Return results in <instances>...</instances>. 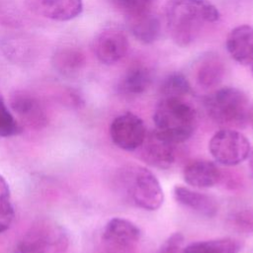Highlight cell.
I'll use <instances>...</instances> for the list:
<instances>
[{
  "label": "cell",
  "mask_w": 253,
  "mask_h": 253,
  "mask_svg": "<svg viewBox=\"0 0 253 253\" xmlns=\"http://www.w3.org/2000/svg\"><path fill=\"white\" fill-rule=\"evenodd\" d=\"M219 17L217 8L208 0H168L164 6L166 30L179 46L193 43Z\"/></svg>",
  "instance_id": "6da1fadb"
},
{
  "label": "cell",
  "mask_w": 253,
  "mask_h": 253,
  "mask_svg": "<svg viewBox=\"0 0 253 253\" xmlns=\"http://www.w3.org/2000/svg\"><path fill=\"white\" fill-rule=\"evenodd\" d=\"M155 130L173 143H182L194 133L197 111L185 98L161 97L153 114Z\"/></svg>",
  "instance_id": "7a4b0ae2"
},
{
  "label": "cell",
  "mask_w": 253,
  "mask_h": 253,
  "mask_svg": "<svg viewBox=\"0 0 253 253\" xmlns=\"http://www.w3.org/2000/svg\"><path fill=\"white\" fill-rule=\"evenodd\" d=\"M204 105L209 117L222 127L243 128L248 124L249 100L237 88H219L205 98Z\"/></svg>",
  "instance_id": "3957f363"
},
{
  "label": "cell",
  "mask_w": 253,
  "mask_h": 253,
  "mask_svg": "<svg viewBox=\"0 0 253 253\" xmlns=\"http://www.w3.org/2000/svg\"><path fill=\"white\" fill-rule=\"evenodd\" d=\"M69 238L65 229L50 220H40L17 242L14 253H64Z\"/></svg>",
  "instance_id": "277c9868"
},
{
  "label": "cell",
  "mask_w": 253,
  "mask_h": 253,
  "mask_svg": "<svg viewBox=\"0 0 253 253\" xmlns=\"http://www.w3.org/2000/svg\"><path fill=\"white\" fill-rule=\"evenodd\" d=\"M209 151L217 163L224 166H235L249 158L251 144L240 131L222 127L211 137Z\"/></svg>",
  "instance_id": "5b68a950"
},
{
  "label": "cell",
  "mask_w": 253,
  "mask_h": 253,
  "mask_svg": "<svg viewBox=\"0 0 253 253\" xmlns=\"http://www.w3.org/2000/svg\"><path fill=\"white\" fill-rule=\"evenodd\" d=\"M131 170L127 190L132 203L145 211L158 210L163 204L164 193L156 176L141 166Z\"/></svg>",
  "instance_id": "8992f818"
},
{
  "label": "cell",
  "mask_w": 253,
  "mask_h": 253,
  "mask_svg": "<svg viewBox=\"0 0 253 253\" xmlns=\"http://www.w3.org/2000/svg\"><path fill=\"white\" fill-rule=\"evenodd\" d=\"M146 128L143 121L132 113H125L116 117L110 126L112 141L121 149L134 151L140 147Z\"/></svg>",
  "instance_id": "52a82bcc"
},
{
  "label": "cell",
  "mask_w": 253,
  "mask_h": 253,
  "mask_svg": "<svg viewBox=\"0 0 253 253\" xmlns=\"http://www.w3.org/2000/svg\"><path fill=\"white\" fill-rule=\"evenodd\" d=\"M128 40L126 33L117 27H107L93 41V51L97 59L107 65L120 61L127 52Z\"/></svg>",
  "instance_id": "ba28073f"
},
{
  "label": "cell",
  "mask_w": 253,
  "mask_h": 253,
  "mask_svg": "<svg viewBox=\"0 0 253 253\" xmlns=\"http://www.w3.org/2000/svg\"><path fill=\"white\" fill-rule=\"evenodd\" d=\"M9 104L13 113L27 126L38 130L47 125L46 112L33 93L23 89L15 90L10 95Z\"/></svg>",
  "instance_id": "9c48e42d"
},
{
  "label": "cell",
  "mask_w": 253,
  "mask_h": 253,
  "mask_svg": "<svg viewBox=\"0 0 253 253\" xmlns=\"http://www.w3.org/2000/svg\"><path fill=\"white\" fill-rule=\"evenodd\" d=\"M141 236L140 229L130 220L114 217L103 230L102 240L111 249L120 253H128L136 247Z\"/></svg>",
  "instance_id": "30bf717a"
},
{
  "label": "cell",
  "mask_w": 253,
  "mask_h": 253,
  "mask_svg": "<svg viewBox=\"0 0 253 253\" xmlns=\"http://www.w3.org/2000/svg\"><path fill=\"white\" fill-rule=\"evenodd\" d=\"M175 145L154 129L146 132L145 138L138 148L139 155L146 164L159 169H167L174 163Z\"/></svg>",
  "instance_id": "8fae6325"
},
{
  "label": "cell",
  "mask_w": 253,
  "mask_h": 253,
  "mask_svg": "<svg viewBox=\"0 0 253 253\" xmlns=\"http://www.w3.org/2000/svg\"><path fill=\"white\" fill-rule=\"evenodd\" d=\"M25 5L37 16L59 22L72 20L83 11L82 0H26Z\"/></svg>",
  "instance_id": "7c38bea8"
},
{
  "label": "cell",
  "mask_w": 253,
  "mask_h": 253,
  "mask_svg": "<svg viewBox=\"0 0 253 253\" xmlns=\"http://www.w3.org/2000/svg\"><path fill=\"white\" fill-rule=\"evenodd\" d=\"M183 177L185 182L194 188H211L216 184H219L221 170L212 161L196 159L185 166Z\"/></svg>",
  "instance_id": "4fadbf2b"
},
{
  "label": "cell",
  "mask_w": 253,
  "mask_h": 253,
  "mask_svg": "<svg viewBox=\"0 0 253 253\" xmlns=\"http://www.w3.org/2000/svg\"><path fill=\"white\" fill-rule=\"evenodd\" d=\"M226 49L239 64L253 63V27L240 25L233 28L226 37Z\"/></svg>",
  "instance_id": "5bb4252c"
},
{
  "label": "cell",
  "mask_w": 253,
  "mask_h": 253,
  "mask_svg": "<svg viewBox=\"0 0 253 253\" xmlns=\"http://www.w3.org/2000/svg\"><path fill=\"white\" fill-rule=\"evenodd\" d=\"M173 195L178 204L202 216L212 217L218 211L217 201L210 195L184 186H175Z\"/></svg>",
  "instance_id": "9a60e30c"
},
{
  "label": "cell",
  "mask_w": 253,
  "mask_h": 253,
  "mask_svg": "<svg viewBox=\"0 0 253 253\" xmlns=\"http://www.w3.org/2000/svg\"><path fill=\"white\" fill-rule=\"evenodd\" d=\"M224 64L218 54L208 52L200 56L195 64V77L204 89H212L220 84L224 76Z\"/></svg>",
  "instance_id": "2e32d148"
},
{
  "label": "cell",
  "mask_w": 253,
  "mask_h": 253,
  "mask_svg": "<svg viewBox=\"0 0 253 253\" xmlns=\"http://www.w3.org/2000/svg\"><path fill=\"white\" fill-rule=\"evenodd\" d=\"M128 28L133 37L142 43L154 42L160 34V22L149 9L126 15Z\"/></svg>",
  "instance_id": "e0dca14e"
},
{
  "label": "cell",
  "mask_w": 253,
  "mask_h": 253,
  "mask_svg": "<svg viewBox=\"0 0 253 253\" xmlns=\"http://www.w3.org/2000/svg\"><path fill=\"white\" fill-rule=\"evenodd\" d=\"M152 83V71L144 64L131 65L124 74L119 88L125 95L136 96L144 93Z\"/></svg>",
  "instance_id": "ac0fdd59"
},
{
  "label": "cell",
  "mask_w": 253,
  "mask_h": 253,
  "mask_svg": "<svg viewBox=\"0 0 253 253\" xmlns=\"http://www.w3.org/2000/svg\"><path fill=\"white\" fill-rule=\"evenodd\" d=\"M243 243L232 237L214 238L193 242L187 245L182 253H239Z\"/></svg>",
  "instance_id": "d6986e66"
},
{
  "label": "cell",
  "mask_w": 253,
  "mask_h": 253,
  "mask_svg": "<svg viewBox=\"0 0 253 253\" xmlns=\"http://www.w3.org/2000/svg\"><path fill=\"white\" fill-rule=\"evenodd\" d=\"M52 64L59 73L73 75L85 65V56L80 49L65 46L55 51L52 56Z\"/></svg>",
  "instance_id": "ffe728a7"
},
{
  "label": "cell",
  "mask_w": 253,
  "mask_h": 253,
  "mask_svg": "<svg viewBox=\"0 0 253 253\" xmlns=\"http://www.w3.org/2000/svg\"><path fill=\"white\" fill-rule=\"evenodd\" d=\"M159 91L161 97L185 98L191 92V85L183 74L174 72L163 79Z\"/></svg>",
  "instance_id": "44dd1931"
},
{
  "label": "cell",
  "mask_w": 253,
  "mask_h": 253,
  "mask_svg": "<svg viewBox=\"0 0 253 253\" xmlns=\"http://www.w3.org/2000/svg\"><path fill=\"white\" fill-rule=\"evenodd\" d=\"M14 215L11 191L7 181L0 174V233L9 229L13 222Z\"/></svg>",
  "instance_id": "7402d4cb"
},
{
  "label": "cell",
  "mask_w": 253,
  "mask_h": 253,
  "mask_svg": "<svg viewBox=\"0 0 253 253\" xmlns=\"http://www.w3.org/2000/svg\"><path fill=\"white\" fill-rule=\"evenodd\" d=\"M22 126L7 107L0 94V136L11 137L22 132Z\"/></svg>",
  "instance_id": "603a6c76"
},
{
  "label": "cell",
  "mask_w": 253,
  "mask_h": 253,
  "mask_svg": "<svg viewBox=\"0 0 253 253\" xmlns=\"http://www.w3.org/2000/svg\"><path fill=\"white\" fill-rule=\"evenodd\" d=\"M230 224L237 230L253 233V208L241 209L230 216Z\"/></svg>",
  "instance_id": "cb8c5ba5"
},
{
  "label": "cell",
  "mask_w": 253,
  "mask_h": 253,
  "mask_svg": "<svg viewBox=\"0 0 253 253\" xmlns=\"http://www.w3.org/2000/svg\"><path fill=\"white\" fill-rule=\"evenodd\" d=\"M126 15L149 9L152 0H110Z\"/></svg>",
  "instance_id": "d4e9b609"
},
{
  "label": "cell",
  "mask_w": 253,
  "mask_h": 253,
  "mask_svg": "<svg viewBox=\"0 0 253 253\" xmlns=\"http://www.w3.org/2000/svg\"><path fill=\"white\" fill-rule=\"evenodd\" d=\"M183 241L184 236L180 232H175L164 241L159 253H177L183 244Z\"/></svg>",
  "instance_id": "484cf974"
},
{
  "label": "cell",
  "mask_w": 253,
  "mask_h": 253,
  "mask_svg": "<svg viewBox=\"0 0 253 253\" xmlns=\"http://www.w3.org/2000/svg\"><path fill=\"white\" fill-rule=\"evenodd\" d=\"M248 123L250 124V126H252V128H253V106H252V107H250V110H249Z\"/></svg>",
  "instance_id": "4316f807"
},
{
  "label": "cell",
  "mask_w": 253,
  "mask_h": 253,
  "mask_svg": "<svg viewBox=\"0 0 253 253\" xmlns=\"http://www.w3.org/2000/svg\"><path fill=\"white\" fill-rule=\"evenodd\" d=\"M249 166H250L251 174H252V177H253V161H249Z\"/></svg>",
  "instance_id": "83f0119b"
},
{
  "label": "cell",
  "mask_w": 253,
  "mask_h": 253,
  "mask_svg": "<svg viewBox=\"0 0 253 253\" xmlns=\"http://www.w3.org/2000/svg\"><path fill=\"white\" fill-rule=\"evenodd\" d=\"M249 161H253V149H251V153L249 155Z\"/></svg>",
  "instance_id": "f1b7e54d"
},
{
  "label": "cell",
  "mask_w": 253,
  "mask_h": 253,
  "mask_svg": "<svg viewBox=\"0 0 253 253\" xmlns=\"http://www.w3.org/2000/svg\"><path fill=\"white\" fill-rule=\"evenodd\" d=\"M252 74H253V63H252Z\"/></svg>",
  "instance_id": "f546056e"
}]
</instances>
